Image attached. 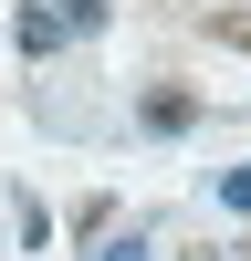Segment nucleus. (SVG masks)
Here are the masks:
<instances>
[{"label": "nucleus", "instance_id": "obj_5", "mask_svg": "<svg viewBox=\"0 0 251 261\" xmlns=\"http://www.w3.org/2000/svg\"><path fill=\"white\" fill-rule=\"evenodd\" d=\"M94 261H146V230H115V241H105Z\"/></svg>", "mask_w": 251, "mask_h": 261}, {"label": "nucleus", "instance_id": "obj_2", "mask_svg": "<svg viewBox=\"0 0 251 261\" xmlns=\"http://www.w3.org/2000/svg\"><path fill=\"white\" fill-rule=\"evenodd\" d=\"M63 42H73V32H63V11H42V0H32V11H21V53H63Z\"/></svg>", "mask_w": 251, "mask_h": 261}, {"label": "nucleus", "instance_id": "obj_4", "mask_svg": "<svg viewBox=\"0 0 251 261\" xmlns=\"http://www.w3.org/2000/svg\"><path fill=\"white\" fill-rule=\"evenodd\" d=\"M220 209H241V220H251V167H220Z\"/></svg>", "mask_w": 251, "mask_h": 261}, {"label": "nucleus", "instance_id": "obj_3", "mask_svg": "<svg viewBox=\"0 0 251 261\" xmlns=\"http://www.w3.org/2000/svg\"><path fill=\"white\" fill-rule=\"evenodd\" d=\"M63 11V32H105V11H115V0H53Z\"/></svg>", "mask_w": 251, "mask_h": 261}, {"label": "nucleus", "instance_id": "obj_1", "mask_svg": "<svg viewBox=\"0 0 251 261\" xmlns=\"http://www.w3.org/2000/svg\"><path fill=\"white\" fill-rule=\"evenodd\" d=\"M136 125H146V136H178V125H199V94H188V84H146V94H136Z\"/></svg>", "mask_w": 251, "mask_h": 261}]
</instances>
